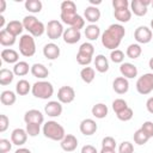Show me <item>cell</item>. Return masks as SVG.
Instances as JSON below:
<instances>
[{
	"instance_id": "57",
	"label": "cell",
	"mask_w": 153,
	"mask_h": 153,
	"mask_svg": "<svg viewBox=\"0 0 153 153\" xmlns=\"http://www.w3.org/2000/svg\"><path fill=\"white\" fill-rule=\"evenodd\" d=\"M4 25H5V17L1 14L0 16V27H4Z\"/></svg>"
},
{
	"instance_id": "3",
	"label": "cell",
	"mask_w": 153,
	"mask_h": 153,
	"mask_svg": "<svg viewBox=\"0 0 153 153\" xmlns=\"http://www.w3.org/2000/svg\"><path fill=\"white\" fill-rule=\"evenodd\" d=\"M23 25L24 29L33 37H39L45 32V25L38 20L35 16H26L23 19Z\"/></svg>"
},
{
	"instance_id": "4",
	"label": "cell",
	"mask_w": 153,
	"mask_h": 153,
	"mask_svg": "<svg viewBox=\"0 0 153 153\" xmlns=\"http://www.w3.org/2000/svg\"><path fill=\"white\" fill-rule=\"evenodd\" d=\"M31 92L33 97L39 99H49L54 94V86L51 82L45 80H38L32 85Z\"/></svg>"
},
{
	"instance_id": "17",
	"label": "cell",
	"mask_w": 153,
	"mask_h": 153,
	"mask_svg": "<svg viewBox=\"0 0 153 153\" xmlns=\"http://www.w3.org/2000/svg\"><path fill=\"white\" fill-rule=\"evenodd\" d=\"M27 133L25 129L23 128H16L12 133H11V141L13 145L16 146H23L26 140H27Z\"/></svg>"
},
{
	"instance_id": "8",
	"label": "cell",
	"mask_w": 153,
	"mask_h": 153,
	"mask_svg": "<svg viewBox=\"0 0 153 153\" xmlns=\"http://www.w3.org/2000/svg\"><path fill=\"white\" fill-rule=\"evenodd\" d=\"M60 19L63 24L68 25L69 27H74L76 30L80 31V29H82L85 26V19L78 14V13H72V14H60Z\"/></svg>"
},
{
	"instance_id": "6",
	"label": "cell",
	"mask_w": 153,
	"mask_h": 153,
	"mask_svg": "<svg viewBox=\"0 0 153 153\" xmlns=\"http://www.w3.org/2000/svg\"><path fill=\"white\" fill-rule=\"evenodd\" d=\"M136 91L140 94H148L153 91V73H145L136 80Z\"/></svg>"
},
{
	"instance_id": "38",
	"label": "cell",
	"mask_w": 153,
	"mask_h": 153,
	"mask_svg": "<svg viewBox=\"0 0 153 153\" xmlns=\"http://www.w3.org/2000/svg\"><path fill=\"white\" fill-rule=\"evenodd\" d=\"M149 140V137L141 130V129H137L135 133H134V142L139 146H142L145 143H147V141Z\"/></svg>"
},
{
	"instance_id": "10",
	"label": "cell",
	"mask_w": 153,
	"mask_h": 153,
	"mask_svg": "<svg viewBox=\"0 0 153 153\" xmlns=\"http://www.w3.org/2000/svg\"><path fill=\"white\" fill-rule=\"evenodd\" d=\"M75 98V91L72 86H61L57 91V100L62 104H69Z\"/></svg>"
},
{
	"instance_id": "30",
	"label": "cell",
	"mask_w": 153,
	"mask_h": 153,
	"mask_svg": "<svg viewBox=\"0 0 153 153\" xmlns=\"http://www.w3.org/2000/svg\"><path fill=\"white\" fill-rule=\"evenodd\" d=\"M114 17L117 19L120 23H128L131 19V11L129 8H123V10H115L114 11Z\"/></svg>"
},
{
	"instance_id": "50",
	"label": "cell",
	"mask_w": 153,
	"mask_h": 153,
	"mask_svg": "<svg viewBox=\"0 0 153 153\" xmlns=\"http://www.w3.org/2000/svg\"><path fill=\"white\" fill-rule=\"evenodd\" d=\"M8 124H10V120L6 115H0V131L4 133L7 130L8 128Z\"/></svg>"
},
{
	"instance_id": "49",
	"label": "cell",
	"mask_w": 153,
	"mask_h": 153,
	"mask_svg": "<svg viewBox=\"0 0 153 153\" xmlns=\"http://www.w3.org/2000/svg\"><path fill=\"white\" fill-rule=\"evenodd\" d=\"M130 6V2L128 0H112V7L115 10H123L128 8Z\"/></svg>"
},
{
	"instance_id": "31",
	"label": "cell",
	"mask_w": 153,
	"mask_h": 153,
	"mask_svg": "<svg viewBox=\"0 0 153 153\" xmlns=\"http://www.w3.org/2000/svg\"><path fill=\"white\" fill-rule=\"evenodd\" d=\"M32 86L30 85V82L25 79H20L17 84H16V93L19 96H26L30 91H31Z\"/></svg>"
},
{
	"instance_id": "5",
	"label": "cell",
	"mask_w": 153,
	"mask_h": 153,
	"mask_svg": "<svg viewBox=\"0 0 153 153\" xmlns=\"http://www.w3.org/2000/svg\"><path fill=\"white\" fill-rule=\"evenodd\" d=\"M19 53L25 57H31L36 53V43L30 33L22 35L19 38Z\"/></svg>"
},
{
	"instance_id": "29",
	"label": "cell",
	"mask_w": 153,
	"mask_h": 153,
	"mask_svg": "<svg viewBox=\"0 0 153 153\" xmlns=\"http://www.w3.org/2000/svg\"><path fill=\"white\" fill-rule=\"evenodd\" d=\"M29 71H31V67L26 61H19L13 66V73L17 76H24L29 73Z\"/></svg>"
},
{
	"instance_id": "36",
	"label": "cell",
	"mask_w": 153,
	"mask_h": 153,
	"mask_svg": "<svg viewBox=\"0 0 153 153\" xmlns=\"http://www.w3.org/2000/svg\"><path fill=\"white\" fill-rule=\"evenodd\" d=\"M24 6L26 11H29L30 13H39L42 11L43 4L41 0H26Z\"/></svg>"
},
{
	"instance_id": "55",
	"label": "cell",
	"mask_w": 153,
	"mask_h": 153,
	"mask_svg": "<svg viewBox=\"0 0 153 153\" xmlns=\"http://www.w3.org/2000/svg\"><path fill=\"white\" fill-rule=\"evenodd\" d=\"M115 149H109V148H102L99 153H114Z\"/></svg>"
},
{
	"instance_id": "12",
	"label": "cell",
	"mask_w": 153,
	"mask_h": 153,
	"mask_svg": "<svg viewBox=\"0 0 153 153\" xmlns=\"http://www.w3.org/2000/svg\"><path fill=\"white\" fill-rule=\"evenodd\" d=\"M79 129L81 131V134H84L85 136H91L93 135L97 129H98V126L94 120L92 118H85L80 122V126H79Z\"/></svg>"
},
{
	"instance_id": "41",
	"label": "cell",
	"mask_w": 153,
	"mask_h": 153,
	"mask_svg": "<svg viewBox=\"0 0 153 153\" xmlns=\"http://www.w3.org/2000/svg\"><path fill=\"white\" fill-rule=\"evenodd\" d=\"M110 60L114 63H123V61H124V53L122 50H120V49L111 50V53H110Z\"/></svg>"
},
{
	"instance_id": "42",
	"label": "cell",
	"mask_w": 153,
	"mask_h": 153,
	"mask_svg": "<svg viewBox=\"0 0 153 153\" xmlns=\"http://www.w3.org/2000/svg\"><path fill=\"white\" fill-rule=\"evenodd\" d=\"M126 108H128V104H127V102H126L124 99H122V98H117V99H115V100L112 102V109H114V111H115L116 114L121 112V111L124 110Z\"/></svg>"
},
{
	"instance_id": "33",
	"label": "cell",
	"mask_w": 153,
	"mask_h": 153,
	"mask_svg": "<svg viewBox=\"0 0 153 153\" xmlns=\"http://www.w3.org/2000/svg\"><path fill=\"white\" fill-rule=\"evenodd\" d=\"M141 54H142V48H141V45L137 44V43H131V44H129L128 48H127V50H126V55H127L129 59H131V60L137 59Z\"/></svg>"
},
{
	"instance_id": "7",
	"label": "cell",
	"mask_w": 153,
	"mask_h": 153,
	"mask_svg": "<svg viewBox=\"0 0 153 153\" xmlns=\"http://www.w3.org/2000/svg\"><path fill=\"white\" fill-rule=\"evenodd\" d=\"M63 32H65V29H63V25H62L61 22H59L56 19H53V20L48 22V24L45 26V33H47L49 39L55 41L60 37H62Z\"/></svg>"
},
{
	"instance_id": "9",
	"label": "cell",
	"mask_w": 153,
	"mask_h": 153,
	"mask_svg": "<svg viewBox=\"0 0 153 153\" xmlns=\"http://www.w3.org/2000/svg\"><path fill=\"white\" fill-rule=\"evenodd\" d=\"M152 30L145 25L137 26L134 31V38L137 42V44H147L152 41Z\"/></svg>"
},
{
	"instance_id": "54",
	"label": "cell",
	"mask_w": 153,
	"mask_h": 153,
	"mask_svg": "<svg viewBox=\"0 0 153 153\" xmlns=\"http://www.w3.org/2000/svg\"><path fill=\"white\" fill-rule=\"evenodd\" d=\"M6 10V1L5 0H0V13H2Z\"/></svg>"
},
{
	"instance_id": "21",
	"label": "cell",
	"mask_w": 153,
	"mask_h": 153,
	"mask_svg": "<svg viewBox=\"0 0 153 153\" xmlns=\"http://www.w3.org/2000/svg\"><path fill=\"white\" fill-rule=\"evenodd\" d=\"M120 72L126 79H133L137 76V67L130 62H123L120 65Z\"/></svg>"
},
{
	"instance_id": "13",
	"label": "cell",
	"mask_w": 153,
	"mask_h": 153,
	"mask_svg": "<svg viewBox=\"0 0 153 153\" xmlns=\"http://www.w3.org/2000/svg\"><path fill=\"white\" fill-rule=\"evenodd\" d=\"M62 103L59 100H50L44 105V112L45 115L50 117H59L62 114Z\"/></svg>"
},
{
	"instance_id": "16",
	"label": "cell",
	"mask_w": 153,
	"mask_h": 153,
	"mask_svg": "<svg viewBox=\"0 0 153 153\" xmlns=\"http://www.w3.org/2000/svg\"><path fill=\"white\" fill-rule=\"evenodd\" d=\"M62 38H63L65 43H67V44H75L76 42L80 41L81 32L74 27H68V29H65Z\"/></svg>"
},
{
	"instance_id": "2",
	"label": "cell",
	"mask_w": 153,
	"mask_h": 153,
	"mask_svg": "<svg viewBox=\"0 0 153 153\" xmlns=\"http://www.w3.org/2000/svg\"><path fill=\"white\" fill-rule=\"evenodd\" d=\"M43 135L53 141H61L65 136H66V131L65 128L57 123L56 121H48L43 124L42 128Z\"/></svg>"
},
{
	"instance_id": "25",
	"label": "cell",
	"mask_w": 153,
	"mask_h": 153,
	"mask_svg": "<svg viewBox=\"0 0 153 153\" xmlns=\"http://www.w3.org/2000/svg\"><path fill=\"white\" fill-rule=\"evenodd\" d=\"M94 67H96V71H98L99 73H105L109 71V61L108 59L103 55V54H99L94 57Z\"/></svg>"
},
{
	"instance_id": "24",
	"label": "cell",
	"mask_w": 153,
	"mask_h": 153,
	"mask_svg": "<svg viewBox=\"0 0 153 153\" xmlns=\"http://www.w3.org/2000/svg\"><path fill=\"white\" fill-rule=\"evenodd\" d=\"M5 30H6L7 32H10L11 35H13L14 37H17V36L22 35V32H23V30H24V25H23V23L19 22V20H11L10 23L6 24Z\"/></svg>"
},
{
	"instance_id": "11",
	"label": "cell",
	"mask_w": 153,
	"mask_h": 153,
	"mask_svg": "<svg viewBox=\"0 0 153 153\" xmlns=\"http://www.w3.org/2000/svg\"><path fill=\"white\" fill-rule=\"evenodd\" d=\"M151 0H133L130 2V11L137 17H143L147 14V7L151 5Z\"/></svg>"
},
{
	"instance_id": "51",
	"label": "cell",
	"mask_w": 153,
	"mask_h": 153,
	"mask_svg": "<svg viewBox=\"0 0 153 153\" xmlns=\"http://www.w3.org/2000/svg\"><path fill=\"white\" fill-rule=\"evenodd\" d=\"M81 153H98V151L92 145H85L81 147Z\"/></svg>"
},
{
	"instance_id": "44",
	"label": "cell",
	"mask_w": 153,
	"mask_h": 153,
	"mask_svg": "<svg viewBox=\"0 0 153 153\" xmlns=\"http://www.w3.org/2000/svg\"><path fill=\"white\" fill-rule=\"evenodd\" d=\"M92 57L93 56H90V55H86V54H82V53H79L76 54V62L81 66H88L91 62H92Z\"/></svg>"
},
{
	"instance_id": "45",
	"label": "cell",
	"mask_w": 153,
	"mask_h": 153,
	"mask_svg": "<svg viewBox=\"0 0 153 153\" xmlns=\"http://www.w3.org/2000/svg\"><path fill=\"white\" fill-rule=\"evenodd\" d=\"M118 153H134V146L130 141H123L118 146Z\"/></svg>"
},
{
	"instance_id": "14",
	"label": "cell",
	"mask_w": 153,
	"mask_h": 153,
	"mask_svg": "<svg viewBox=\"0 0 153 153\" xmlns=\"http://www.w3.org/2000/svg\"><path fill=\"white\" fill-rule=\"evenodd\" d=\"M24 122L25 123H37V124H42L44 122V115L37 110V109H31L27 110L24 115Z\"/></svg>"
},
{
	"instance_id": "47",
	"label": "cell",
	"mask_w": 153,
	"mask_h": 153,
	"mask_svg": "<svg viewBox=\"0 0 153 153\" xmlns=\"http://www.w3.org/2000/svg\"><path fill=\"white\" fill-rule=\"evenodd\" d=\"M140 129H141V130H142L149 139L153 137V122H151V121H146V122H143Z\"/></svg>"
},
{
	"instance_id": "61",
	"label": "cell",
	"mask_w": 153,
	"mask_h": 153,
	"mask_svg": "<svg viewBox=\"0 0 153 153\" xmlns=\"http://www.w3.org/2000/svg\"><path fill=\"white\" fill-rule=\"evenodd\" d=\"M114 153H116V152H114Z\"/></svg>"
},
{
	"instance_id": "40",
	"label": "cell",
	"mask_w": 153,
	"mask_h": 153,
	"mask_svg": "<svg viewBox=\"0 0 153 153\" xmlns=\"http://www.w3.org/2000/svg\"><path fill=\"white\" fill-rule=\"evenodd\" d=\"M25 130H26V133H27L29 136L35 137L41 131V124H37V123H26Z\"/></svg>"
},
{
	"instance_id": "19",
	"label": "cell",
	"mask_w": 153,
	"mask_h": 153,
	"mask_svg": "<svg viewBox=\"0 0 153 153\" xmlns=\"http://www.w3.org/2000/svg\"><path fill=\"white\" fill-rule=\"evenodd\" d=\"M84 19L91 24H96L100 19V11L97 6H87L84 11Z\"/></svg>"
},
{
	"instance_id": "15",
	"label": "cell",
	"mask_w": 153,
	"mask_h": 153,
	"mask_svg": "<svg viewBox=\"0 0 153 153\" xmlns=\"http://www.w3.org/2000/svg\"><path fill=\"white\" fill-rule=\"evenodd\" d=\"M60 146L65 152H73L78 147V139L73 134H66V136L60 141Z\"/></svg>"
},
{
	"instance_id": "56",
	"label": "cell",
	"mask_w": 153,
	"mask_h": 153,
	"mask_svg": "<svg viewBox=\"0 0 153 153\" xmlns=\"http://www.w3.org/2000/svg\"><path fill=\"white\" fill-rule=\"evenodd\" d=\"M90 4H91V6H96V5H99V4H102V1L100 0H90Z\"/></svg>"
},
{
	"instance_id": "28",
	"label": "cell",
	"mask_w": 153,
	"mask_h": 153,
	"mask_svg": "<svg viewBox=\"0 0 153 153\" xmlns=\"http://www.w3.org/2000/svg\"><path fill=\"white\" fill-rule=\"evenodd\" d=\"M17 100V96L13 91L11 90H5L1 92L0 94V102L4 104V105H7V106H11L16 103Z\"/></svg>"
},
{
	"instance_id": "18",
	"label": "cell",
	"mask_w": 153,
	"mask_h": 153,
	"mask_svg": "<svg viewBox=\"0 0 153 153\" xmlns=\"http://www.w3.org/2000/svg\"><path fill=\"white\" fill-rule=\"evenodd\" d=\"M112 88L117 94H124L129 90V81L124 76H117L112 81Z\"/></svg>"
},
{
	"instance_id": "23",
	"label": "cell",
	"mask_w": 153,
	"mask_h": 153,
	"mask_svg": "<svg viewBox=\"0 0 153 153\" xmlns=\"http://www.w3.org/2000/svg\"><path fill=\"white\" fill-rule=\"evenodd\" d=\"M31 74L37 79H45L49 75V69L43 63H33L31 66Z\"/></svg>"
},
{
	"instance_id": "32",
	"label": "cell",
	"mask_w": 153,
	"mask_h": 153,
	"mask_svg": "<svg viewBox=\"0 0 153 153\" xmlns=\"http://www.w3.org/2000/svg\"><path fill=\"white\" fill-rule=\"evenodd\" d=\"M16 38L13 35H11L10 32H7L5 29H2L0 31V44L2 47H11L16 43Z\"/></svg>"
},
{
	"instance_id": "48",
	"label": "cell",
	"mask_w": 153,
	"mask_h": 153,
	"mask_svg": "<svg viewBox=\"0 0 153 153\" xmlns=\"http://www.w3.org/2000/svg\"><path fill=\"white\" fill-rule=\"evenodd\" d=\"M12 141L7 139H0V153H7L12 148Z\"/></svg>"
},
{
	"instance_id": "52",
	"label": "cell",
	"mask_w": 153,
	"mask_h": 153,
	"mask_svg": "<svg viewBox=\"0 0 153 153\" xmlns=\"http://www.w3.org/2000/svg\"><path fill=\"white\" fill-rule=\"evenodd\" d=\"M146 109H147V111L149 114L153 115V97H151V98L147 99V102H146Z\"/></svg>"
},
{
	"instance_id": "22",
	"label": "cell",
	"mask_w": 153,
	"mask_h": 153,
	"mask_svg": "<svg viewBox=\"0 0 153 153\" xmlns=\"http://www.w3.org/2000/svg\"><path fill=\"white\" fill-rule=\"evenodd\" d=\"M1 59L4 62L6 63H17L19 62V54L18 51H16L14 49H11V48H6V49H2L1 50Z\"/></svg>"
},
{
	"instance_id": "53",
	"label": "cell",
	"mask_w": 153,
	"mask_h": 153,
	"mask_svg": "<svg viewBox=\"0 0 153 153\" xmlns=\"http://www.w3.org/2000/svg\"><path fill=\"white\" fill-rule=\"evenodd\" d=\"M14 153H31V151L29 149V148H24V147H20V148H18Z\"/></svg>"
},
{
	"instance_id": "46",
	"label": "cell",
	"mask_w": 153,
	"mask_h": 153,
	"mask_svg": "<svg viewBox=\"0 0 153 153\" xmlns=\"http://www.w3.org/2000/svg\"><path fill=\"white\" fill-rule=\"evenodd\" d=\"M102 148H109L115 149L116 148V140L112 136H105L102 140Z\"/></svg>"
},
{
	"instance_id": "37",
	"label": "cell",
	"mask_w": 153,
	"mask_h": 153,
	"mask_svg": "<svg viewBox=\"0 0 153 153\" xmlns=\"http://www.w3.org/2000/svg\"><path fill=\"white\" fill-rule=\"evenodd\" d=\"M60 10H61V13H63V14L76 13L75 2L72 1V0H65V1H62L61 2V6H60Z\"/></svg>"
},
{
	"instance_id": "60",
	"label": "cell",
	"mask_w": 153,
	"mask_h": 153,
	"mask_svg": "<svg viewBox=\"0 0 153 153\" xmlns=\"http://www.w3.org/2000/svg\"><path fill=\"white\" fill-rule=\"evenodd\" d=\"M151 6H152V7H153V1H152V2H151Z\"/></svg>"
},
{
	"instance_id": "20",
	"label": "cell",
	"mask_w": 153,
	"mask_h": 153,
	"mask_svg": "<svg viewBox=\"0 0 153 153\" xmlns=\"http://www.w3.org/2000/svg\"><path fill=\"white\" fill-rule=\"evenodd\" d=\"M43 55H44V57H47L50 61L56 60L60 56V48H59V45L53 43V42L47 43L43 47Z\"/></svg>"
},
{
	"instance_id": "27",
	"label": "cell",
	"mask_w": 153,
	"mask_h": 153,
	"mask_svg": "<svg viewBox=\"0 0 153 153\" xmlns=\"http://www.w3.org/2000/svg\"><path fill=\"white\" fill-rule=\"evenodd\" d=\"M85 36L88 41H96L100 36V27L96 24H90L85 27Z\"/></svg>"
},
{
	"instance_id": "59",
	"label": "cell",
	"mask_w": 153,
	"mask_h": 153,
	"mask_svg": "<svg viewBox=\"0 0 153 153\" xmlns=\"http://www.w3.org/2000/svg\"><path fill=\"white\" fill-rule=\"evenodd\" d=\"M151 30H153V19L151 20Z\"/></svg>"
},
{
	"instance_id": "39",
	"label": "cell",
	"mask_w": 153,
	"mask_h": 153,
	"mask_svg": "<svg viewBox=\"0 0 153 153\" xmlns=\"http://www.w3.org/2000/svg\"><path fill=\"white\" fill-rule=\"evenodd\" d=\"M116 116H117V118H118L120 121L127 122V121H130V120L133 118V116H134V112H133V109L128 106V108H126L124 110H122L121 112L116 114Z\"/></svg>"
},
{
	"instance_id": "34",
	"label": "cell",
	"mask_w": 153,
	"mask_h": 153,
	"mask_svg": "<svg viewBox=\"0 0 153 153\" xmlns=\"http://www.w3.org/2000/svg\"><path fill=\"white\" fill-rule=\"evenodd\" d=\"M80 78L86 84H91L94 78H96V72H94V68L92 67H84L81 71H80Z\"/></svg>"
},
{
	"instance_id": "43",
	"label": "cell",
	"mask_w": 153,
	"mask_h": 153,
	"mask_svg": "<svg viewBox=\"0 0 153 153\" xmlns=\"http://www.w3.org/2000/svg\"><path fill=\"white\" fill-rule=\"evenodd\" d=\"M79 53H82V54H86V55H90V56H93V53H94V47L92 43L90 42H85L82 43L80 47H79Z\"/></svg>"
},
{
	"instance_id": "1",
	"label": "cell",
	"mask_w": 153,
	"mask_h": 153,
	"mask_svg": "<svg viewBox=\"0 0 153 153\" xmlns=\"http://www.w3.org/2000/svg\"><path fill=\"white\" fill-rule=\"evenodd\" d=\"M126 35V29L121 24H111L100 36L102 44L104 48L115 50L120 47L122 38Z\"/></svg>"
},
{
	"instance_id": "35",
	"label": "cell",
	"mask_w": 153,
	"mask_h": 153,
	"mask_svg": "<svg viewBox=\"0 0 153 153\" xmlns=\"http://www.w3.org/2000/svg\"><path fill=\"white\" fill-rule=\"evenodd\" d=\"M14 79V73L13 71H10L7 68H2L0 71V85L1 86H6L10 85Z\"/></svg>"
},
{
	"instance_id": "26",
	"label": "cell",
	"mask_w": 153,
	"mask_h": 153,
	"mask_svg": "<svg viewBox=\"0 0 153 153\" xmlns=\"http://www.w3.org/2000/svg\"><path fill=\"white\" fill-rule=\"evenodd\" d=\"M91 112H92V115H93L96 118L102 120V118H105V117L108 116L109 109H108V106H106L104 103H97V104H94V105L92 106Z\"/></svg>"
},
{
	"instance_id": "58",
	"label": "cell",
	"mask_w": 153,
	"mask_h": 153,
	"mask_svg": "<svg viewBox=\"0 0 153 153\" xmlns=\"http://www.w3.org/2000/svg\"><path fill=\"white\" fill-rule=\"evenodd\" d=\"M148 66H149V68L153 71V57L149 59V61H148Z\"/></svg>"
}]
</instances>
